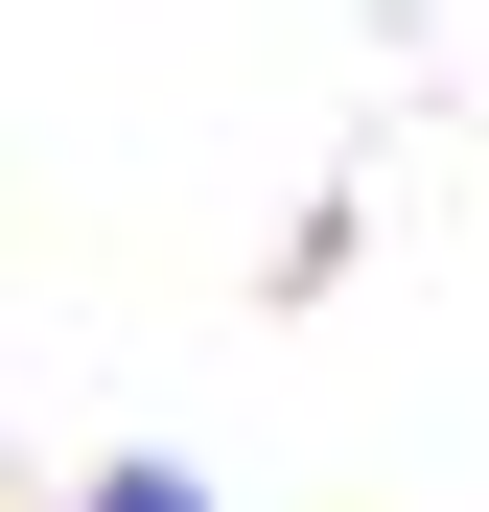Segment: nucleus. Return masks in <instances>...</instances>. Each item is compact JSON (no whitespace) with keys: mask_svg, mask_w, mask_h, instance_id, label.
Segmentation results:
<instances>
[{"mask_svg":"<svg viewBox=\"0 0 489 512\" xmlns=\"http://www.w3.org/2000/svg\"><path fill=\"white\" fill-rule=\"evenodd\" d=\"M94 512H210V489H187V466H117V489H94Z\"/></svg>","mask_w":489,"mask_h":512,"instance_id":"1","label":"nucleus"}]
</instances>
